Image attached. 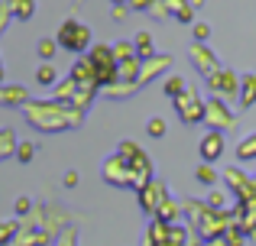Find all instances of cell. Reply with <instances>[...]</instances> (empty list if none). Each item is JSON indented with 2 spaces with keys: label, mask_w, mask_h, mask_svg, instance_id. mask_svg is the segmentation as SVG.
Instances as JSON below:
<instances>
[{
  "label": "cell",
  "mask_w": 256,
  "mask_h": 246,
  "mask_svg": "<svg viewBox=\"0 0 256 246\" xmlns=\"http://www.w3.org/2000/svg\"><path fill=\"white\" fill-rule=\"evenodd\" d=\"M58 42L68 52H82V49H88V42H91V32H88V26L68 19V23L62 26V32H58Z\"/></svg>",
  "instance_id": "obj_1"
},
{
  "label": "cell",
  "mask_w": 256,
  "mask_h": 246,
  "mask_svg": "<svg viewBox=\"0 0 256 246\" xmlns=\"http://www.w3.org/2000/svg\"><path fill=\"white\" fill-rule=\"evenodd\" d=\"M220 149H224V136H220L218 130H214V133H208V136H204V143H201V156H204L208 162H214V159L220 156Z\"/></svg>",
  "instance_id": "obj_2"
},
{
  "label": "cell",
  "mask_w": 256,
  "mask_h": 246,
  "mask_svg": "<svg viewBox=\"0 0 256 246\" xmlns=\"http://www.w3.org/2000/svg\"><path fill=\"white\" fill-rule=\"evenodd\" d=\"M175 107H178V114L185 117V120H201V117H204V107H201V104H194V101H185V104H175Z\"/></svg>",
  "instance_id": "obj_3"
},
{
  "label": "cell",
  "mask_w": 256,
  "mask_h": 246,
  "mask_svg": "<svg viewBox=\"0 0 256 246\" xmlns=\"http://www.w3.org/2000/svg\"><path fill=\"white\" fill-rule=\"evenodd\" d=\"M240 159H256V136H250L244 146H240Z\"/></svg>",
  "instance_id": "obj_4"
},
{
  "label": "cell",
  "mask_w": 256,
  "mask_h": 246,
  "mask_svg": "<svg viewBox=\"0 0 256 246\" xmlns=\"http://www.w3.org/2000/svg\"><path fill=\"white\" fill-rule=\"evenodd\" d=\"M39 55H42V58H52V55H56V42L42 39V42H39Z\"/></svg>",
  "instance_id": "obj_5"
},
{
  "label": "cell",
  "mask_w": 256,
  "mask_h": 246,
  "mask_svg": "<svg viewBox=\"0 0 256 246\" xmlns=\"http://www.w3.org/2000/svg\"><path fill=\"white\" fill-rule=\"evenodd\" d=\"M39 81H42V84H52V81H56V68H49V65H46V68H39Z\"/></svg>",
  "instance_id": "obj_6"
},
{
  "label": "cell",
  "mask_w": 256,
  "mask_h": 246,
  "mask_svg": "<svg viewBox=\"0 0 256 246\" xmlns=\"http://www.w3.org/2000/svg\"><path fill=\"white\" fill-rule=\"evenodd\" d=\"M162 133H166L162 120H150V136H162Z\"/></svg>",
  "instance_id": "obj_7"
},
{
  "label": "cell",
  "mask_w": 256,
  "mask_h": 246,
  "mask_svg": "<svg viewBox=\"0 0 256 246\" xmlns=\"http://www.w3.org/2000/svg\"><path fill=\"white\" fill-rule=\"evenodd\" d=\"M13 230H16L13 224H0V243H6V240H10V237H13Z\"/></svg>",
  "instance_id": "obj_8"
},
{
  "label": "cell",
  "mask_w": 256,
  "mask_h": 246,
  "mask_svg": "<svg viewBox=\"0 0 256 246\" xmlns=\"http://www.w3.org/2000/svg\"><path fill=\"white\" fill-rule=\"evenodd\" d=\"M32 149H36L32 143H23V146H20V159H23V162H30V159H32Z\"/></svg>",
  "instance_id": "obj_9"
},
{
  "label": "cell",
  "mask_w": 256,
  "mask_h": 246,
  "mask_svg": "<svg viewBox=\"0 0 256 246\" xmlns=\"http://www.w3.org/2000/svg\"><path fill=\"white\" fill-rule=\"evenodd\" d=\"M198 178H201L204 185H211V182H214V172H211V169H198Z\"/></svg>",
  "instance_id": "obj_10"
},
{
  "label": "cell",
  "mask_w": 256,
  "mask_h": 246,
  "mask_svg": "<svg viewBox=\"0 0 256 246\" xmlns=\"http://www.w3.org/2000/svg\"><path fill=\"white\" fill-rule=\"evenodd\" d=\"M140 55H150V36H140Z\"/></svg>",
  "instance_id": "obj_11"
},
{
  "label": "cell",
  "mask_w": 256,
  "mask_h": 246,
  "mask_svg": "<svg viewBox=\"0 0 256 246\" xmlns=\"http://www.w3.org/2000/svg\"><path fill=\"white\" fill-rule=\"evenodd\" d=\"M130 52H133L130 42H120V45H117V55H130Z\"/></svg>",
  "instance_id": "obj_12"
},
{
  "label": "cell",
  "mask_w": 256,
  "mask_h": 246,
  "mask_svg": "<svg viewBox=\"0 0 256 246\" xmlns=\"http://www.w3.org/2000/svg\"><path fill=\"white\" fill-rule=\"evenodd\" d=\"M16 211H20V214H26V211H30V201H26V198H20V201H16Z\"/></svg>",
  "instance_id": "obj_13"
},
{
  "label": "cell",
  "mask_w": 256,
  "mask_h": 246,
  "mask_svg": "<svg viewBox=\"0 0 256 246\" xmlns=\"http://www.w3.org/2000/svg\"><path fill=\"white\" fill-rule=\"evenodd\" d=\"M194 36H198V39H208V26H194Z\"/></svg>",
  "instance_id": "obj_14"
},
{
  "label": "cell",
  "mask_w": 256,
  "mask_h": 246,
  "mask_svg": "<svg viewBox=\"0 0 256 246\" xmlns=\"http://www.w3.org/2000/svg\"><path fill=\"white\" fill-rule=\"evenodd\" d=\"M0 78H4V68H0Z\"/></svg>",
  "instance_id": "obj_15"
}]
</instances>
